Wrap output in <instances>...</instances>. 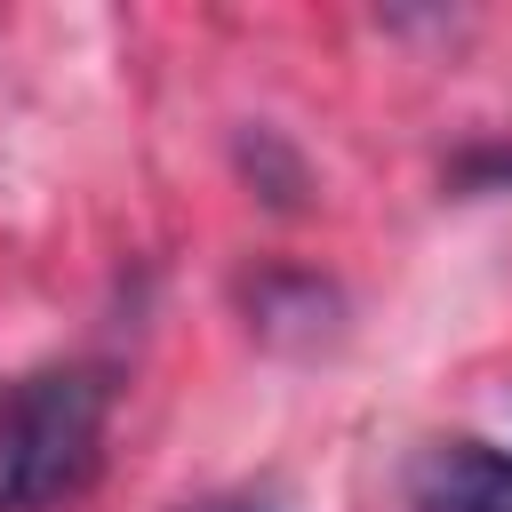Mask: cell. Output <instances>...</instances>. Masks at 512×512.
Instances as JSON below:
<instances>
[{"instance_id":"4","label":"cell","mask_w":512,"mask_h":512,"mask_svg":"<svg viewBox=\"0 0 512 512\" xmlns=\"http://www.w3.org/2000/svg\"><path fill=\"white\" fill-rule=\"evenodd\" d=\"M176 512H288V488H272V480H248V488L192 496V504H176Z\"/></svg>"},{"instance_id":"1","label":"cell","mask_w":512,"mask_h":512,"mask_svg":"<svg viewBox=\"0 0 512 512\" xmlns=\"http://www.w3.org/2000/svg\"><path fill=\"white\" fill-rule=\"evenodd\" d=\"M112 384L88 360L24 368L0 392V512H64L104 464Z\"/></svg>"},{"instance_id":"3","label":"cell","mask_w":512,"mask_h":512,"mask_svg":"<svg viewBox=\"0 0 512 512\" xmlns=\"http://www.w3.org/2000/svg\"><path fill=\"white\" fill-rule=\"evenodd\" d=\"M448 184L456 192H504L512 184V144H472L448 160Z\"/></svg>"},{"instance_id":"2","label":"cell","mask_w":512,"mask_h":512,"mask_svg":"<svg viewBox=\"0 0 512 512\" xmlns=\"http://www.w3.org/2000/svg\"><path fill=\"white\" fill-rule=\"evenodd\" d=\"M408 504L416 512H512V448L496 440H432L408 456Z\"/></svg>"}]
</instances>
